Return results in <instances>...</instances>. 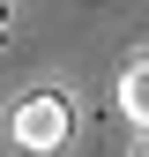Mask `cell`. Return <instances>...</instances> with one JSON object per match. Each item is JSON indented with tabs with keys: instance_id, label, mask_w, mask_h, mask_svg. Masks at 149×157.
I'll return each instance as SVG.
<instances>
[{
	"instance_id": "6da1fadb",
	"label": "cell",
	"mask_w": 149,
	"mask_h": 157,
	"mask_svg": "<svg viewBox=\"0 0 149 157\" xmlns=\"http://www.w3.org/2000/svg\"><path fill=\"white\" fill-rule=\"evenodd\" d=\"M8 135H15V150H30V157L67 150V135H74V97H60V90H30L23 105H15Z\"/></svg>"
},
{
	"instance_id": "277c9868",
	"label": "cell",
	"mask_w": 149,
	"mask_h": 157,
	"mask_svg": "<svg viewBox=\"0 0 149 157\" xmlns=\"http://www.w3.org/2000/svg\"><path fill=\"white\" fill-rule=\"evenodd\" d=\"M142 157H149V135H142Z\"/></svg>"
},
{
	"instance_id": "7a4b0ae2",
	"label": "cell",
	"mask_w": 149,
	"mask_h": 157,
	"mask_svg": "<svg viewBox=\"0 0 149 157\" xmlns=\"http://www.w3.org/2000/svg\"><path fill=\"white\" fill-rule=\"evenodd\" d=\"M119 112H127L142 135H149V60H134V67L119 75Z\"/></svg>"
},
{
	"instance_id": "3957f363",
	"label": "cell",
	"mask_w": 149,
	"mask_h": 157,
	"mask_svg": "<svg viewBox=\"0 0 149 157\" xmlns=\"http://www.w3.org/2000/svg\"><path fill=\"white\" fill-rule=\"evenodd\" d=\"M0 30H8V0H0Z\"/></svg>"
}]
</instances>
